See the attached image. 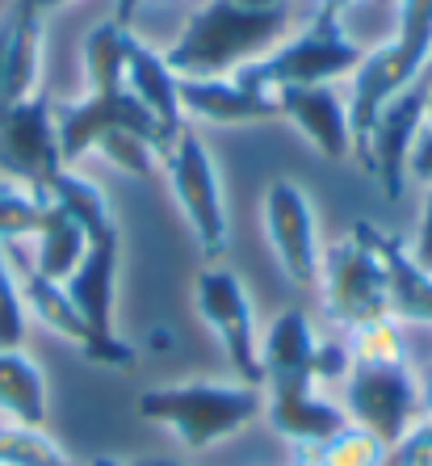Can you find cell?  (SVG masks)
<instances>
[{
  "label": "cell",
  "mask_w": 432,
  "mask_h": 466,
  "mask_svg": "<svg viewBox=\"0 0 432 466\" xmlns=\"http://www.w3.org/2000/svg\"><path fill=\"white\" fill-rule=\"evenodd\" d=\"M290 34V5L256 9L244 0H206L189 13L176 43L164 51L176 76H236Z\"/></svg>",
  "instance_id": "obj_1"
},
{
  "label": "cell",
  "mask_w": 432,
  "mask_h": 466,
  "mask_svg": "<svg viewBox=\"0 0 432 466\" xmlns=\"http://www.w3.org/2000/svg\"><path fill=\"white\" fill-rule=\"evenodd\" d=\"M135 408L147 424L168 429L185 450L202 454L265 416V390L248 382H168L147 387Z\"/></svg>",
  "instance_id": "obj_2"
},
{
  "label": "cell",
  "mask_w": 432,
  "mask_h": 466,
  "mask_svg": "<svg viewBox=\"0 0 432 466\" xmlns=\"http://www.w3.org/2000/svg\"><path fill=\"white\" fill-rule=\"evenodd\" d=\"M432 59V0H399L395 5V30L387 43L366 51L361 67L353 72V97H348V122H353L357 152H366V135L399 88H407Z\"/></svg>",
  "instance_id": "obj_3"
},
{
  "label": "cell",
  "mask_w": 432,
  "mask_h": 466,
  "mask_svg": "<svg viewBox=\"0 0 432 466\" xmlns=\"http://www.w3.org/2000/svg\"><path fill=\"white\" fill-rule=\"evenodd\" d=\"M361 59H366V51L348 38L345 22L315 13L303 30L286 34L265 59L239 67L236 80L244 88H252V93L273 97L277 88H294V85H336L340 76H353Z\"/></svg>",
  "instance_id": "obj_4"
},
{
  "label": "cell",
  "mask_w": 432,
  "mask_h": 466,
  "mask_svg": "<svg viewBox=\"0 0 432 466\" xmlns=\"http://www.w3.org/2000/svg\"><path fill=\"white\" fill-rule=\"evenodd\" d=\"M168 185H173V198L181 207L185 223L194 231L202 257H223L231 244V218H227V202H223V181H218V164L210 156L202 135L185 127L168 152L160 156Z\"/></svg>",
  "instance_id": "obj_5"
},
{
  "label": "cell",
  "mask_w": 432,
  "mask_h": 466,
  "mask_svg": "<svg viewBox=\"0 0 432 466\" xmlns=\"http://www.w3.org/2000/svg\"><path fill=\"white\" fill-rule=\"evenodd\" d=\"M340 403L348 424L374 433L387 450L399 445L416 420H424L420 379L407 361H353Z\"/></svg>",
  "instance_id": "obj_6"
},
{
  "label": "cell",
  "mask_w": 432,
  "mask_h": 466,
  "mask_svg": "<svg viewBox=\"0 0 432 466\" xmlns=\"http://www.w3.org/2000/svg\"><path fill=\"white\" fill-rule=\"evenodd\" d=\"M315 290L324 299L327 319L340 324L345 332L366 324V319L390 315L382 257L369 248V239L357 228H348V236H340L336 244L324 248V265H319V286Z\"/></svg>",
  "instance_id": "obj_7"
},
{
  "label": "cell",
  "mask_w": 432,
  "mask_h": 466,
  "mask_svg": "<svg viewBox=\"0 0 432 466\" xmlns=\"http://www.w3.org/2000/svg\"><path fill=\"white\" fill-rule=\"evenodd\" d=\"M194 299L210 332L218 337L227 361L239 370V382L265 390V366H260V337H256V311L252 294L236 269H202L194 282Z\"/></svg>",
  "instance_id": "obj_8"
},
{
  "label": "cell",
  "mask_w": 432,
  "mask_h": 466,
  "mask_svg": "<svg viewBox=\"0 0 432 466\" xmlns=\"http://www.w3.org/2000/svg\"><path fill=\"white\" fill-rule=\"evenodd\" d=\"M67 164L59 156V135H55V101L34 93L25 101L0 106V177L22 181L38 194L64 173Z\"/></svg>",
  "instance_id": "obj_9"
},
{
  "label": "cell",
  "mask_w": 432,
  "mask_h": 466,
  "mask_svg": "<svg viewBox=\"0 0 432 466\" xmlns=\"http://www.w3.org/2000/svg\"><path fill=\"white\" fill-rule=\"evenodd\" d=\"M118 248L122 244H88L72 278L64 282L67 299L76 307L88 332V361L122 370L135 361V349L114 332V290H118Z\"/></svg>",
  "instance_id": "obj_10"
},
{
  "label": "cell",
  "mask_w": 432,
  "mask_h": 466,
  "mask_svg": "<svg viewBox=\"0 0 432 466\" xmlns=\"http://www.w3.org/2000/svg\"><path fill=\"white\" fill-rule=\"evenodd\" d=\"M260 223H265V239H269L281 273L294 286L315 290L319 265H324V244H319L315 207L303 185L290 181V177H273L269 189H265V202H260Z\"/></svg>",
  "instance_id": "obj_11"
},
{
  "label": "cell",
  "mask_w": 432,
  "mask_h": 466,
  "mask_svg": "<svg viewBox=\"0 0 432 466\" xmlns=\"http://www.w3.org/2000/svg\"><path fill=\"white\" fill-rule=\"evenodd\" d=\"M114 130H139L143 139L156 143L160 156L168 152V143H173L126 88H122V93H85L80 101H55V135H59V156H64L67 168H72L80 156L97 152L101 139L114 135Z\"/></svg>",
  "instance_id": "obj_12"
},
{
  "label": "cell",
  "mask_w": 432,
  "mask_h": 466,
  "mask_svg": "<svg viewBox=\"0 0 432 466\" xmlns=\"http://www.w3.org/2000/svg\"><path fill=\"white\" fill-rule=\"evenodd\" d=\"M428 80L432 76H416L407 88H399L387 106L378 109V118L366 135V168L378 177V185L387 189V198H399L407 185V160L416 147V135L428 122Z\"/></svg>",
  "instance_id": "obj_13"
},
{
  "label": "cell",
  "mask_w": 432,
  "mask_h": 466,
  "mask_svg": "<svg viewBox=\"0 0 432 466\" xmlns=\"http://www.w3.org/2000/svg\"><path fill=\"white\" fill-rule=\"evenodd\" d=\"M277 118H286L324 160H348L357 152L353 122H348V101L332 85H294L277 88Z\"/></svg>",
  "instance_id": "obj_14"
},
{
  "label": "cell",
  "mask_w": 432,
  "mask_h": 466,
  "mask_svg": "<svg viewBox=\"0 0 432 466\" xmlns=\"http://www.w3.org/2000/svg\"><path fill=\"white\" fill-rule=\"evenodd\" d=\"M315 337L311 319L303 307H286L269 324L265 340H260V366H265V390H303L319 387L315 382Z\"/></svg>",
  "instance_id": "obj_15"
},
{
  "label": "cell",
  "mask_w": 432,
  "mask_h": 466,
  "mask_svg": "<svg viewBox=\"0 0 432 466\" xmlns=\"http://www.w3.org/2000/svg\"><path fill=\"white\" fill-rule=\"evenodd\" d=\"M130 97L139 101L147 114L156 118V127L176 139L185 130V114H181V76H176L164 51H156L152 43H143L139 34H126V80H122Z\"/></svg>",
  "instance_id": "obj_16"
},
{
  "label": "cell",
  "mask_w": 432,
  "mask_h": 466,
  "mask_svg": "<svg viewBox=\"0 0 432 466\" xmlns=\"http://www.w3.org/2000/svg\"><path fill=\"white\" fill-rule=\"evenodd\" d=\"M361 236L369 239V248L382 257V269H387V303L390 315L399 324H432V273H424L416 260H411L407 244L395 239L390 231H382L378 223H353Z\"/></svg>",
  "instance_id": "obj_17"
},
{
  "label": "cell",
  "mask_w": 432,
  "mask_h": 466,
  "mask_svg": "<svg viewBox=\"0 0 432 466\" xmlns=\"http://www.w3.org/2000/svg\"><path fill=\"white\" fill-rule=\"evenodd\" d=\"M181 114L210 127H248L277 118V101L244 88L236 76H181Z\"/></svg>",
  "instance_id": "obj_18"
},
{
  "label": "cell",
  "mask_w": 432,
  "mask_h": 466,
  "mask_svg": "<svg viewBox=\"0 0 432 466\" xmlns=\"http://www.w3.org/2000/svg\"><path fill=\"white\" fill-rule=\"evenodd\" d=\"M265 420L290 445H324L348 424L345 403L327 400L319 387L303 390H265Z\"/></svg>",
  "instance_id": "obj_19"
},
{
  "label": "cell",
  "mask_w": 432,
  "mask_h": 466,
  "mask_svg": "<svg viewBox=\"0 0 432 466\" xmlns=\"http://www.w3.org/2000/svg\"><path fill=\"white\" fill-rule=\"evenodd\" d=\"M46 202H55L67 218H76L80 231L88 236V244H122L118 218L109 210L105 189L93 177L76 173V168H64V173L46 185Z\"/></svg>",
  "instance_id": "obj_20"
},
{
  "label": "cell",
  "mask_w": 432,
  "mask_h": 466,
  "mask_svg": "<svg viewBox=\"0 0 432 466\" xmlns=\"http://www.w3.org/2000/svg\"><path fill=\"white\" fill-rule=\"evenodd\" d=\"M0 416L25 429L46 424V379L22 349H0Z\"/></svg>",
  "instance_id": "obj_21"
},
{
  "label": "cell",
  "mask_w": 432,
  "mask_h": 466,
  "mask_svg": "<svg viewBox=\"0 0 432 466\" xmlns=\"http://www.w3.org/2000/svg\"><path fill=\"white\" fill-rule=\"evenodd\" d=\"M9 257H13V252H9ZM13 269H17V282H22L25 315H34L46 332H55V337L67 340V345H76L80 353L88 358V332H85V324H80V315H76V307H72V299H67L64 282L43 278L34 265H17V257H13Z\"/></svg>",
  "instance_id": "obj_22"
},
{
  "label": "cell",
  "mask_w": 432,
  "mask_h": 466,
  "mask_svg": "<svg viewBox=\"0 0 432 466\" xmlns=\"http://www.w3.org/2000/svg\"><path fill=\"white\" fill-rule=\"evenodd\" d=\"M43 22L9 13V55H5V85H0V106L25 101L38 93L43 80Z\"/></svg>",
  "instance_id": "obj_23"
},
{
  "label": "cell",
  "mask_w": 432,
  "mask_h": 466,
  "mask_svg": "<svg viewBox=\"0 0 432 466\" xmlns=\"http://www.w3.org/2000/svg\"><path fill=\"white\" fill-rule=\"evenodd\" d=\"M85 252H88V236L80 231V223L76 218H67L64 210L51 202L43 228H38V236H34V260L30 265L43 273V278H51V282H67L72 269L85 260Z\"/></svg>",
  "instance_id": "obj_24"
},
{
  "label": "cell",
  "mask_w": 432,
  "mask_h": 466,
  "mask_svg": "<svg viewBox=\"0 0 432 466\" xmlns=\"http://www.w3.org/2000/svg\"><path fill=\"white\" fill-rule=\"evenodd\" d=\"M126 34L130 25L114 22V17L97 22L85 34L80 64H85L88 93H122V80H126Z\"/></svg>",
  "instance_id": "obj_25"
},
{
  "label": "cell",
  "mask_w": 432,
  "mask_h": 466,
  "mask_svg": "<svg viewBox=\"0 0 432 466\" xmlns=\"http://www.w3.org/2000/svg\"><path fill=\"white\" fill-rule=\"evenodd\" d=\"M303 466H382L387 462V445L374 433L345 424L336 437H327L324 445H294Z\"/></svg>",
  "instance_id": "obj_26"
},
{
  "label": "cell",
  "mask_w": 432,
  "mask_h": 466,
  "mask_svg": "<svg viewBox=\"0 0 432 466\" xmlns=\"http://www.w3.org/2000/svg\"><path fill=\"white\" fill-rule=\"evenodd\" d=\"M46 194L30 189L22 181H9V177H0V244L13 248V244H22V239H34L38 228H43L46 218Z\"/></svg>",
  "instance_id": "obj_27"
},
{
  "label": "cell",
  "mask_w": 432,
  "mask_h": 466,
  "mask_svg": "<svg viewBox=\"0 0 432 466\" xmlns=\"http://www.w3.org/2000/svg\"><path fill=\"white\" fill-rule=\"evenodd\" d=\"M348 353L353 361H407V345H403V328L395 315H378L366 324L348 328Z\"/></svg>",
  "instance_id": "obj_28"
},
{
  "label": "cell",
  "mask_w": 432,
  "mask_h": 466,
  "mask_svg": "<svg viewBox=\"0 0 432 466\" xmlns=\"http://www.w3.org/2000/svg\"><path fill=\"white\" fill-rule=\"evenodd\" d=\"M25 299H22V282L13 269L9 248L0 244V349H22L25 345Z\"/></svg>",
  "instance_id": "obj_29"
},
{
  "label": "cell",
  "mask_w": 432,
  "mask_h": 466,
  "mask_svg": "<svg viewBox=\"0 0 432 466\" xmlns=\"http://www.w3.org/2000/svg\"><path fill=\"white\" fill-rule=\"evenodd\" d=\"M382 466H432V416L411 424L407 437L387 450V462Z\"/></svg>",
  "instance_id": "obj_30"
},
{
  "label": "cell",
  "mask_w": 432,
  "mask_h": 466,
  "mask_svg": "<svg viewBox=\"0 0 432 466\" xmlns=\"http://www.w3.org/2000/svg\"><path fill=\"white\" fill-rule=\"evenodd\" d=\"M407 252L424 273H432V189H424V207L420 218H416V236H411Z\"/></svg>",
  "instance_id": "obj_31"
},
{
  "label": "cell",
  "mask_w": 432,
  "mask_h": 466,
  "mask_svg": "<svg viewBox=\"0 0 432 466\" xmlns=\"http://www.w3.org/2000/svg\"><path fill=\"white\" fill-rule=\"evenodd\" d=\"M407 177L420 181L424 189H432V122H424L420 135H416V147H411V160H407Z\"/></svg>",
  "instance_id": "obj_32"
},
{
  "label": "cell",
  "mask_w": 432,
  "mask_h": 466,
  "mask_svg": "<svg viewBox=\"0 0 432 466\" xmlns=\"http://www.w3.org/2000/svg\"><path fill=\"white\" fill-rule=\"evenodd\" d=\"M64 5H72V0H13V13H25V17H38V22H46L55 9H64Z\"/></svg>",
  "instance_id": "obj_33"
},
{
  "label": "cell",
  "mask_w": 432,
  "mask_h": 466,
  "mask_svg": "<svg viewBox=\"0 0 432 466\" xmlns=\"http://www.w3.org/2000/svg\"><path fill=\"white\" fill-rule=\"evenodd\" d=\"M357 0H319V5H315V13H319V17H336V22H345V13L353 9Z\"/></svg>",
  "instance_id": "obj_34"
},
{
  "label": "cell",
  "mask_w": 432,
  "mask_h": 466,
  "mask_svg": "<svg viewBox=\"0 0 432 466\" xmlns=\"http://www.w3.org/2000/svg\"><path fill=\"white\" fill-rule=\"evenodd\" d=\"M420 400H424V416H432V366H428V374L420 379Z\"/></svg>",
  "instance_id": "obj_35"
},
{
  "label": "cell",
  "mask_w": 432,
  "mask_h": 466,
  "mask_svg": "<svg viewBox=\"0 0 432 466\" xmlns=\"http://www.w3.org/2000/svg\"><path fill=\"white\" fill-rule=\"evenodd\" d=\"M5 55H9V22H0V85H5Z\"/></svg>",
  "instance_id": "obj_36"
},
{
  "label": "cell",
  "mask_w": 432,
  "mask_h": 466,
  "mask_svg": "<svg viewBox=\"0 0 432 466\" xmlns=\"http://www.w3.org/2000/svg\"><path fill=\"white\" fill-rule=\"evenodd\" d=\"M130 466H185V462H176V458H139V462H130Z\"/></svg>",
  "instance_id": "obj_37"
},
{
  "label": "cell",
  "mask_w": 432,
  "mask_h": 466,
  "mask_svg": "<svg viewBox=\"0 0 432 466\" xmlns=\"http://www.w3.org/2000/svg\"><path fill=\"white\" fill-rule=\"evenodd\" d=\"M88 466H130V462H118V458H109V454H101V458H93Z\"/></svg>",
  "instance_id": "obj_38"
},
{
  "label": "cell",
  "mask_w": 432,
  "mask_h": 466,
  "mask_svg": "<svg viewBox=\"0 0 432 466\" xmlns=\"http://www.w3.org/2000/svg\"><path fill=\"white\" fill-rule=\"evenodd\" d=\"M244 5H256V9H273V5H290V0H244Z\"/></svg>",
  "instance_id": "obj_39"
},
{
  "label": "cell",
  "mask_w": 432,
  "mask_h": 466,
  "mask_svg": "<svg viewBox=\"0 0 432 466\" xmlns=\"http://www.w3.org/2000/svg\"><path fill=\"white\" fill-rule=\"evenodd\" d=\"M374 5H382V9H395V5H399V0H374Z\"/></svg>",
  "instance_id": "obj_40"
},
{
  "label": "cell",
  "mask_w": 432,
  "mask_h": 466,
  "mask_svg": "<svg viewBox=\"0 0 432 466\" xmlns=\"http://www.w3.org/2000/svg\"><path fill=\"white\" fill-rule=\"evenodd\" d=\"M428 122H432V80H428Z\"/></svg>",
  "instance_id": "obj_41"
},
{
  "label": "cell",
  "mask_w": 432,
  "mask_h": 466,
  "mask_svg": "<svg viewBox=\"0 0 432 466\" xmlns=\"http://www.w3.org/2000/svg\"><path fill=\"white\" fill-rule=\"evenodd\" d=\"M0 466H9V462H0Z\"/></svg>",
  "instance_id": "obj_42"
}]
</instances>
